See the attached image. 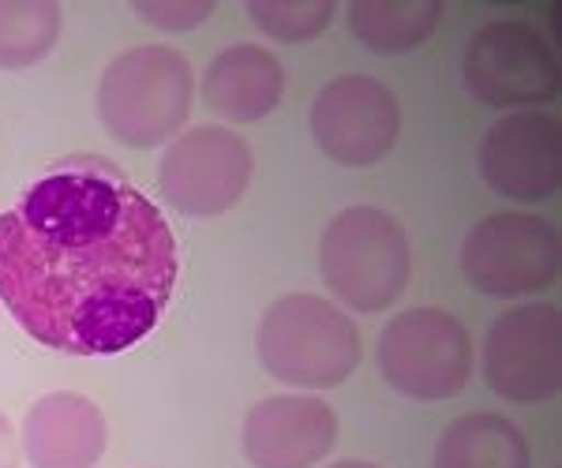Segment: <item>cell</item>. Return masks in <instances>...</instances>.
Listing matches in <instances>:
<instances>
[{
	"instance_id": "obj_1",
	"label": "cell",
	"mask_w": 562,
	"mask_h": 468,
	"mask_svg": "<svg viewBox=\"0 0 562 468\" xmlns=\"http://www.w3.org/2000/svg\"><path fill=\"white\" fill-rule=\"evenodd\" d=\"M177 237L121 169L71 158L0 214V304L68 356L139 345L177 289Z\"/></svg>"
},
{
	"instance_id": "obj_2",
	"label": "cell",
	"mask_w": 562,
	"mask_h": 468,
	"mask_svg": "<svg viewBox=\"0 0 562 468\" xmlns=\"http://www.w3.org/2000/svg\"><path fill=\"white\" fill-rule=\"evenodd\" d=\"M195 102V71L169 45H135L109 60L98 83V116L116 142L150 150L184 132Z\"/></svg>"
},
{
	"instance_id": "obj_3",
	"label": "cell",
	"mask_w": 562,
	"mask_h": 468,
	"mask_svg": "<svg viewBox=\"0 0 562 468\" xmlns=\"http://www.w3.org/2000/svg\"><path fill=\"white\" fill-rule=\"evenodd\" d=\"M259 364L289 390H334L360 367V330L315 293L278 296L256 330Z\"/></svg>"
},
{
	"instance_id": "obj_4",
	"label": "cell",
	"mask_w": 562,
	"mask_h": 468,
	"mask_svg": "<svg viewBox=\"0 0 562 468\" xmlns=\"http://www.w3.org/2000/svg\"><path fill=\"white\" fill-rule=\"evenodd\" d=\"M319 274L349 311L379 315L394 308L413 277L409 232L379 206H349L326 221Z\"/></svg>"
},
{
	"instance_id": "obj_5",
	"label": "cell",
	"mask_w": 562,
	"mask_h": 468,
	"mask_svg": "<svg viewBox=\"0 0 562 468\" xmlns=\"http://www.w3.org/2000/svg\"><path fill=\"white\" fill-rule=\"evenodd\" d=\"M379 372L402 398L450 401L473 379V338L447 308H409L379 334Z\"/></svg>"
},
{
	"instance_id": "obj_6",
	"label": "cell",
	"mask_w": 562,
	"mask_h": 468,
	"mask_svg": "<svg viewBox=\"0 0 562 468\" xmlns=\"http://www.w3.org/2000/svg\"><path fill=\"white\" fill-rule=\"evenodd\" d=\"M562 270V237L540 214H487L461 244V274L476 293L495 300L543 293Z\"/></svg>"
},
{
	"instance_id": "obj_7",
	"label": "cell",
	"mask_w": 562,
	"mask_h": 468,
	"mask_svg": "<svg viewBox=\"0 0 562 468\" xmlns=\"http://www.w3.org/2000/svg\"><path fill=\"white\" fill-rule=\"evenodd\" d=\"M465 87L487 110H529L559 98L562 71L551 42L518 20L487 23L469 38Z\"/></svg>"
},
{
	"instance_id": "obj_8",
	"label": "cell",
	"mask_w": 562,
	"mask_h": 468,
	"mask_svg": "<svg viewBox=\"0 0 562 468\" xmlns=\"http://www.w3.org/2000/svg\"><path fill=\"white\" fill-rule=\"evenodd\" d=\"M251 147L233 128L199 124L180 132L158 165V187L184 218H222L251 184Z\"/></svg>"
},
{
	"instance_id": "obj_9",
	"label": "cell",
	"mask_w": 562,
	"mask_h": 468,
	"mask_svg": "<svg viewBox=\"0 0 562 468\" xmlns=\"http://www.w3.org/2000/svg\"><path fill=\"white\" fill-rule=\"evenodd\" d=\"M312 139L346 169H371L390 158L402 132V105L375 76H338L312 102Z\"/></svg>"
},
{
	"instance_id": "obj_10",
	"label": "cell",
	"mask_w": 562,
	"mask_h": 468,
	"mask_svg": "<svg viewBox=\"0 0 562 468\" xmlns=\"http://www.w3.org/2000/svg\"><path fill=\"white\" fill-rule=\"evenodd\" d=\"M484 379L514 404L551 401L562 386V319L555 304L503 311L484 341Z\"/></svg>"
},
{
	"instance_id": "obj_11",
	"label": "cell",
	"mask_w": 562,
	"mask_h": 468,
	"mask_svg": "<svg viewBox=\"0 0 562 468\" xmlns=\"http://www.w3.org/2000/svg\"><path fill=\"white\" fill-rule=\"evenodd\" d=\"M480 176L510 203H543L562 184V128L551 113H510L480 139Z\"/></svg>"
},
{
	"instance_id": "obj_12",
	"label": "cell",
	"mask_w": 562,
	"mask_h": 468,
	"mask_svg": "<svg viewBox=\"0 0 562 468\" xmlns=\"http://www.w3.org/2000/svg\"><path fill=\"white\" fill-rule=\"evenodd\" d=\"M240 443L256 468H315L338 443V412L315 393H274L248 409Z\"/></svg>"
},
{
	"instance_id": "obj_13",
	"label": "cell",
	"mask_w": 562,
	"mask_h": 468,
	"mask_svg": "<svg viewBox=\"0 0 562 468\" xmlns=\"http://www.w3.org/2000/svg\"><path fill=\"white\" fill-rule=\"evenodd\" d=\"M105 412L83 393L53 390L26 409L20 449L31 468H94L105 457Z\"/></svg>"
},
{
	"instance_id": "obj_14",
	"label": "cell",
	"mask_w": 562,
	"mask_h": 468,
	"mask_svg": "<svg viewBox=\"0 0 562 468\" xmlns=\"http://www.w3.org/2000/svg\"><path fill=\"white\" fill-rule=\"evenodd\" d=\"M281 94H285V68L256 42L222 49L199 83L203 105L225 124H259L278 110Z\"/></svg>"
},
{
	"instance_id": "obj_15",
	"label": "cell",
	"mask_w": 562,
	"mask_h": 468,
	"mask_svg": "<svg viewBox=\"0 0 562 468\" xmlns=\"http://www.w3.org/2000/svg\"><path fill=\"white\" fill-rule=\"evenodd\" d=\"M435 468H532V449L506 416L469 412L439 435Z\"/></svg>"
},
{
	"instance_id": "obj_16",
	"label": "cell",
	"mask_w": 562,
	"mask_h": 468,
	"mask_svg": "<svg viewBox=\"0 0 562 468\" xmlns=\"http://www.w3.org/2000/svg\"><path fill=\"white\" fill-rule=\"evenodd\" d=\"M442 0H352L349 31L379 57H402L439 31Z\"/></svg>"
},
{
	"instance_id": "obj_17",
	"label": "cell",
	"mask_w": 562,
	"mask_h": 468,
	"mask_svg": "<svg viewBox=\"0 0 562 468\" xmlns=\"http://www.w3.org/2000/svg\"><path fill=\"white\" fill-rule=\"evenodd\" d=\"M57 0H0V71L34 68L60 42Z\"/></svg>"
},
{
	"instance_id": "obj_18",
	"label": "cell",
	"mask_w": 562,
	"mask_h": 468,
	"mask_svg": "<svg viewBox=\"0 0 562 468\" xmlns=\"http://www.w3.org/2000/svg\"><path fill=\"white\" fill-rule=\"evenodd\" d=\"M334 0H248V20L267 38L301 45L315 42L334 20Z\"/></svg>"
},
{
	"instance_id": "obj_19",
	"label": "cell",
	"mask_w": 562,
	"mask_h": 468,
	"mask_svg": "<svg viewBox=\"0 0 562 468\" xmlns=\"http://www.w3.org/2000/svg\"><path fill=\"white\" fill-rule=\"evenodd\" d=\"M214 0H132V12L147 20L154 31L188 34L214 15Z\"/></svg>"
},
{
	"instance_id": "obj_20",
	"label": "cell",
	"mask_w": 562,
	"mask_h": 468,
	"mask_svg": "<svg viewBox=\"0 0 562 468\" xmlns=\"http://www.w3.org/2000/svg\"><path fill=\"white\" fill-rule=\"evenodd\" d=\"M20 435H15V424L0 412V468H20Z\"/></svg>"
},
{
	"instance_id": "obj_21",
	"label": "cell",
	"mask_w": 562,
	"mask_h": 468,
	"mask_svg": "<svg viewBox=\"0 0 562 468\" xmlns=\"http://www.w3.org/2000/svg\"><path fill=\"white\" fill-rule=\"evenodd\" d=\"M326 468H379V465H371V461H334V465H326Z\"/></svg>"
}]
</instances>
